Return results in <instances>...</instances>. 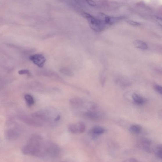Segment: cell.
<instances>
[{
    "label": "cell",
    "mask_w": 162,
    "mask_h": 162,
    "mask_svg": "<svg viewBox=\"0 0 162 162\" xmlns=\"http://www.w3.org/2000/svg\"><path fill=\"white\" fill-rule=\"evenodd\" d=\"M105 131V129L102 127L97 126L92 128L91 132L93 136H96L103 134Z\"/></svg>",
    "instance_id": "obj_9"
},
{
    "label": "cell",
    "mask_w": 162,
    "mask_h": 162,
    "mask_svg": "<svg viewBox=\"0 0 162 162\" xmlns=\"http://www.w3.org/2000/svg\"><path fill=\"white\" fill-rule=\"evenodd\" d=\"M85 116L89 119L92 120H98L99 118V115L97 113L93 111H88L85 114Z\"/></svg>",
    "instance_id": "obj_8"
},
{
    "label": "cell",
    "mask_w": 162,
    "mask_h": 162,
    "mask_svg": "<svg viewBox=\"0 0 162 162\" xmlns=\"http://www.w3.org/2000/svg\"><path fill=\"white\" fill-rule=\"evenodd\" d=\"M129 131L133 133L138 134L142 131V128L139 125H133L131 126L129 128Z\"/></svg>",
    "instance_id": "obj_13"
},
{
    "label": "cell",
    "mask_w": 162,
    "mask_h": 162,
    "mask_svg": "<svg viewBox=\"0 0 162 162\" xmlns=\"http://www.w3.org/2000/svg\"><path fill=\"white\" fill-rule=\"evenodd\" d=\"M68 130L72 133L77 134L80 133L78 123L71 124L68 126Z\"/></svg>",
    "instance_id": "obj_12"
},
{
    "label": "cell",
    "mask_w": 162,
    "mask_h": 162,
    "mask_svg": "<svg viewBox=\"0 0 162 162\" xmlns=\"http://www.w3.org/2000/svg\"><path fill=\"white\" fill-rule=\"evenodd\" d=\"M19 73L20 74H30L29 72L27 70H22L19 71Z\"/></svg>",
    "instance_id": "obj_22"
},
{
    "label": "cell",
    "mask_w": 162,
    "mask_h": 162,
    "mask_svg": "<svg viewBox=\"0 0 162 162\" xmlns=\"http://www.w3.org/2000/svg\"><path fill=\"white\" fill-rule=\"evenodd\" d=\"M33 117L42 121H47L50 119V116L49 113L46 110L38 111L33 115Z\"/></svg>",
    "instance_id": "obj_6"
},
{
    "label": "cell",
    "mask_w": 162,
    "mask_h": 162,
    "mask_svg": "<svg viewBox=\"0 0 162 162\" xmlns=\"http://www.w3.org/2000/svg\"><path fill=\"white\" fill-rule=\"evenodd\" d=\"M88 3L90 6H97L96 3L93 1H87Z\"/></svg>",
    "instance_id": "obj_23"
},
{
    "label": "cell",
    "mask_w": 162,
    "mask_h": 162,
    "mask_svg": "<svg viewBox=\"0 0 162 162\" xmlns=\"http://www.w3.org/2000/svg\"><path fill=\"white\" fill-rule=\"evenodd\" d=\"M151 142L147 138H142L138 142V146L140 149L145 152L150 153L152 152Z\"/></svg>",
    "instance_id": "obj_5"
},
{
    "label": "cell",
    "mask_w": 162,
    "mask_h": 162,
    "mask_svg": "<svg viewBox=\"0 0 162 162\" xmlns=\"http://www.w3.org/2000/svg\"><path fill=\"white\" fill-rule=\"evenodd\" d=\"M123 162H139L138 160L134 158H129V159L124 161Z\"/></svg>",
    "instance_id": "obj_21"
},
{
    "label": "cell",
    "mask_w": 162,
    "mask_h": 162,
    "mask_svg": "<svg viewBox=\"0 0 162 162\" xmlns=\"http://www.w3.org/2000/svg\"><path fill=\"white\" fill-rule=\"evenodd\" d=\"M127 22L129 24L133 26H139L141 24L140 23L130 20L127 21Z\"/></svg>",
    "instance_id": "obj_18"
},
{
    "label": "cell",
    "mask_w": 162,
    "mask_h": 162,
    "mask_svg": "<svg viewBox=\"0 0 162 162\" xmlns=\"http://www.w3.org/2000/svg\"><path fill=\"white\" fill-rule=\"evenodd\" d=\"M154 89L156 90L159 94L162 95V87L161 86L156 85L154 86Z\"/></svg>",
    "instance_id": "obj_19"
},
{
    "label": "cell",
    "mask_w": 162,
    "mask_h": 162,
    "mask_svg": "<svg viewBox=\"0 0 162 162\" xmlns=\"http://www.w3.org/2000/svg\"><path fill=\"white\" fill-rule=\"evenodd\" d=\"M45 142L42 137L35 135L31 137L28 143L22 148L25 155L39 157H44Z\"/></svg>",
    "instance_id": "obj_1"
},
{
    "label": "cell",
    "mask_w": 162,
    "mask_h": 162,
    "mask_svg": "<svg viewBox=\"0 0 162 162\" xmlns=\"http://www.w3.org/2000/svg\"><path fill=\"white\" fill-rule=\"evenodd\" d=\"M162 145H157L154 147V152L156 156L160 159L162 158Z\"/></svg>",
    "instance_id": "obj_14"
},
{
    "label": "cell",
    "mask_w": 162,
    "mask_h": 162,
    "mask_svg": "<svg viewBox=\"0 0 162 162\" xmlns=\"http://www.w3.org/2000/svg\"><path fill=\"white\" fill-rule=\"evenodd\" d=\"M60 152V149L56 144L51 142L45 143V156L54 157L57 156Z\"/></svg>",
    "instance_id": "obj_3"
},
{
    "label": "cell",
    "mask_w": 162,
    "mask_h": 162,
    "mask_svg": "<svg viewBox=\"0 0 162 162\" xmlns=\"http://www.w3.org/2000/svg\"><path fill=\"white\" fill-rule=\"evenodd\" d=\"M133 44L136 48L140 49L146 50L148 48V45L146 43L138 40L134 41Z\"/></svg>",
    "instance_id": "obj_10"
},
{
    "label": "cell",
    "mask_w": 162,
    "mask_h": 162,
    "mask_svg": "<svg viewBox=\"0 0 162 162\" xmlns=\"http://www.w3.org/2000/svg\"><path fill=\"white\" fill-rule=\"evenodd\" d=\"M154 19L156 21V22L158 23L161 26L162 25V19L161 18L156 16H154Z\"/></svg>",
    "instance_id": "obj_20"
},
{
    "label": "cell",
    "mask_w": 162,
    "mask_h": 162,
    "mask_svg": "<svg viewBox=\"0 0 162 162\" xmlns=\"http://www.w3.org/2000/svg\"><path fill=\"white\" fill-rule=\"evenodd\" d=\"M30 59L39 67H44L46 61L45 57L41 54H36L32 55L30 57Z\"/></svg>",
    "instance_id": "obj_4"
},
{
    "label": "cell",
    "mask_w": 162,
    "mask_h": 162,
    "mask_svg": "<svg viewBox=\"0 0 162 162\" xmlns=\"http://www.w3.org/2000/svg\"><path fill=\"white\" fill-rule=\"evenodd\" d=\"M71 105L75 108L81 107L83 104V101L79 98H74L71 99L70 100Z\"/></svg>",
    "instance_id": "obj_7"
},
{
    "label": "cell",
    "mask_w": 162,
    "mask_h": 162,
    "mask_svg": "<svg viewBox=\"0 0 162 162\" xmlns=\"http://www.w3.org/2000/svg\"><path fill=\"white\" fill-rule=\"evenodd\" d=\"M132 96L135 102L138 105H143L145 102V100L143 97L136 93H133Z\"/></svg>",
    "instance_id": "obj_11"
},
{
    "label": "cell",
    "mask_w": 162,
    "mask_h": 162,
    "mask_svg": "<svg viewBox=\"0 0 162 162\" xmlns=\"http://www.w3.org/2000/svg\"><path fill=\"white\" fill-rule=\"evenodd\" d=\"M78 124L80 133L84 132L86 130V126L85 124L82 122H80L78 123Z\"/></svg>",
    "instance_id": "obj_17"
},
{
    "label": "cell",
    "mask_w": 162,
    "mask_h": 162,
    "mask_svg": "<svg viewBox=\"0 0 162 162\" xmlns=\"http://www.w3.org/2000/svg\"><path fill=\"white\" fill-rule=\"evenodd\" d=\"M82 15L87 19L90 26L93 30L97 32L103 30L105 24L102 21L87 13H83Z\"/></svg>",
    "instance_id": "obj_2"
},
{
    "label": "cell",
    "mask_w": 162,
    "mask_h": 162,
    "mask_svg": "<svg viewBox=\"0 0 162 162\" xmlns=\"http://www.w3.org/2000/svg\"></svg>",
    "instance_id": "obj_24"
},
{
    "label": "cell",
    "mask_w": 162,
    "mask_h": 162,
    "mask_svg": "<svg viewBox=\"0 0 162 162\" xmlns=\"http://www.w3.org/2000/svg\"><path fill=\"white\" fill-rule=\"evenodd\" d=\"M60 72L66 76L72 77L73 76L74 73L69 68L66 67H62L60 70Z\"/></svg>",
    "instance_id": "obj_15"
},
{
    "label": "cell",
    "mask_w": 162,
    "mask_h": 162,
    "mask_svg": "<svg viewBox=\"0 0 162 162\" xmlns=\"http://www.w3.org/2000/svg\"><path fill=\"white\" fill-rule=\"evenodd\" d=\"M24 98L29 105H33L34 103V99L30 95H25Z\"/></svg>",
    "instance_id": "obj_16"
}]
</instances>
